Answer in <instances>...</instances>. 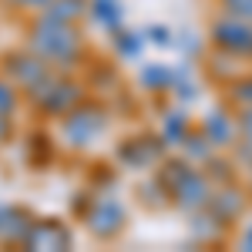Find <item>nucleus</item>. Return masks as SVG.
Instances as JSON below:
<instances>
[{"label":"nucleus","instance_id":"obj_1","mask_svg":"<svg viewBox=\"0 0 252 252\" xmlns=\"http://www.w3.org/2000/svg\"><path fill=\"white\" fill-rule=\"evenodd\" d=\"M27 47L61 74L78 71L88 61V44H84V34H81L78 24H61V20H51L44 14H37L31 20Z\"/></svg>","mask_w":252,"mask_h":252},{"label":"nucleus","instance_id":"obj_2","mask_svg":"<svg viewBox=\"0 0 252 252\" xmlns=\"http://www.w3.org/2000/svg\"><path fill=\"white\" fill-rule=\"evenodd\" d=\"M61 141L67 145V148H91L97 138L108 131V125H111V111H108V104H101V101H81L74 104L67 115H61Z\"/></svg>","mask_w":252,"mask_h":252},{"label":"nucleus","instance_id":"obj_3","mask_svg":"<svg viewBox=\"0 0 252 252\" xmlns=\"http://www.w3.org/2000/svg\"><path fill=\"white\" fill-rule=\"evenodd\" d=\"M84 225H88V232L101 239V242H111L118 235L125 232V225H128V209L118 202L115 195L108 192H97L94 202H91V209L84 212Z\"/></svg>","mask_w":252,"mask_h":252},{"label":"nucleus","instance_id":"obj_4","mask_svg":"<svg viewBox=\"0 0 252 252\" xmlns=\"http://www.w3.org/2000/svg\"><path fill=\"white\" fill-rule=\"evenodd\" d=\"M165 155H168V145L161 135H135V138H125L115 148V158L128 172H148Z\"/></svg>","mask_w":252,"mask_h":252},{"label":"nucleus","instance_id":"obj_5","mask_svg":"<svg viewBox=\"0 0 252 252\" xmlns=\"http://www.w3.org/2000/svg\"><path fill=\"white\" fill-rule=\"evenodd\" d=\"M209 40H212V47L225 51V54L252 61V20H239V17L222 14L219 20H212Z\"/></svg>","mask_w":252,"mask_h":252},{"label":"nucleus","instance_id":"obj_6","mask_svg":"<svg viewBox=\"0 0 252 252\" xmlns=\"http://www.w3.org/2000/svg\"><path fill=\"white\" fill-rule=\"evenodd\" d=\"M81 101H84V84L78 78L58 71L51 78V84H47L44 97L34 104V111H40V115H47V118H61V115H67L74 104H81Z\"/></svg>","mask_w":252,"mask_h":252},{"label":"nucleus","instance_id":"obj_7","mask_svg":"<svg viewBox=\"0 0 252 252\" xmlns=\"http://www.w3.org/2000/svg\"><path fill=\"white\" fill-rule=\"evenodd\" d=\"M0 61H3V64H0V74L14 81V84L20 88V94H24L31 84H37L44 74L54 71V67H51L44 58H37L31 47H24V51H7Z\"/></svg>","mask_w":252,"mask_h":252},{"label":"nucleus","instance_id":"obj_8","mask_svg":"<svg viewBox=\"0 0 252 252\" xmlns=\"http://www.w3.org/2000/svg\"><path fill=\"white\" fill-rule=\"evenodd\" d=\"M20 246H24V249L61 252V249H71V246H74V232H71L61 219H34Z\"/></svg>","mask_w":252,"mask_h":252},{"label":"nucleus","instance_id":"obj_9","mask_svg":"<svg viewBox=\"0 0 252 252\" xmlns=\"http://www.w3.org/2000/svg\"><path fill=\"white\" fill-rule=\"evenodd\" d=\"M212 189H215V185L205 178V172H202V168H192V172L172 189V205H178L185 215H192V212H198V209L209 205Z\"/></svg>","mask_w":252,"mask_h":252},{"label":"nucleus","instance_id":"obj_10","mask_svg":"<svg viewBox=\"0 0 252 252\" xmlns=\"http://www.w3.org/2000/svg\"><path fill=\"white\" fill-rule=\"evenodd\" d=\"M205 209H212L219 219H225V222L232 225V222H239V219L246 215V209H249V192H246L242 185H235V182H229V185H215Z\"/></svg>","mask_w":252,"mask_h":252},{"label":"nucleus","instance_id":"obj_11","mask_svg":"<svg viewBox=\"0 0 252 252\" xmlns=\"http://www.w3.org/2000/svg\"><path fill=\"white\" fill-rule=\"evenodd\" d=\"M198 128H202V135L212 141L215 152H225V148H232L235 138H239V128H235V118L229 115V108H222V104H215L209 115L198 121Z\"/></svg>","mask_w":252,"mask_h":252},{"label":"nucleus","instance_id":"obj_12","mask_svg":"<svg viewBox=\"0 0 252 252\" xmlns=\"http://www.w3.org/2000/svg\"><path fill=\"white\" fill-rule=\"evenodd\" d=\"M189 229H192V239L195 242H205V246H219L225 235H229V222L219 219L212 209H198V212L189 215Z\"/></svg>","mask_w":252,"mask_h":252},{"label":"nucleus","instance_id":"obj_13","mask_svg":"<svg viewBox=\"0 0 252 252\" xmlns=\"http://www.w3.org/2000/svg\"><path fill=\"white\" fill-rule=\"evenodd\" d=\"M34 219L37 215L27 212L24 205H0V242L3 246H20Z\"/></svg>","mask_w":252,"mask_h":252},{"label":"nucleus","instance_id":"obj_14","mask_svg":"<svg viewBox=\"0 0 252 252\" xmlns=\"http://www.w3.org/2000/svg\"><path fill=\"white\" fill-rule=\"evenodd\" d=\"M189 131H192V115H189L185 104H175V108H168L161 115V138H165L168 148L182 145V138L189 135Z\"/></svg>","mask_w":252,"mask_h":252},{"label":"nucleus","instance_id":"obj_15","mask_svg":"<svg viewBox=\"0 0 252 252\" xmlns=\"http://www.w3.org/2000/svg\"><path fill=\"white\" fill-rule=\"evenodd\" d=\"M37 14H44L51 20H61V24H81L88 17V0H51Z\"/></svg>","mask_w":252,"mask_h":252},{"label":"nucleus","instance_id":"obj_16","mask_svg":"<svg viewBox=\"0 0 252 252\" xmlns=\"http://www.w3.org/2000/svg\"><path fill=\"white\" fill-rule=\"evenodd\" d=\"M235 158L229 155H219V152H212V155L202 161V172H205V178L212 182V185H229V182H235Z\"/></svg>","mask_w":252,"mask_h":252},{"label":"nucleus","instance_id":"obj_17","mask_svg":"<svg viewBox=\"0 0 252 252\" xmlns=\"http://www.w3.org/2000/svg\"><path fill=\"white\" fill-rule=\"evenodd\" d=\"M138 198H141V205H145V209H155V212L172 205V192L165 189V182H161L158 175L145 178V182L138 185Z\"/></svg>","mask_w":252,"mask_h":252},{"label":"nucleus","instance_id":"obj_18","mask_svg":"<svg viewBox=\"0 0 252 252\" xmlns=\"http://www.w3.org/2000/svg\"><path fill=\"white\" fill-rule=\"evenodd\" d=\"M141 88L148 91V94H168V88H172V67L168 64H145L141 67Z\"/></svg>","mask_w":252,"mask_h":252},{"label":"nucleus","instance_id":"obj_19","mask_svg":"<svg viewBox=\"0 0 252 252\" xmlns=\"http://www.w3.org/2000/svg\"><path fill=\"white\" fill-rule=\"evenodd\" d=\"M88 14L101 27L115 31V27H121V20H125V7H121V0H88Z\"/></svg>","mask_w":252,"mask_h":252},{"label":"nucleus","instance_id":"obj_20","mask_svg":"<svg viewBox=\"0 0 252 252\" xmlns=\"http://www.w3.org/2000/svg\"><path fill=\"white\" fill-rule=\"evenodd\" d=\"M178 148H182V152H185V158H189V161H195V165H202V161L215 152L212 141L202 135V128H198V125H192V131L182 138V145H178Z\"/></svg>","mask_w":252,"mask_h":252},{"label":"nucleus","instance_id":"obj_21","mask_svg":"<svg viewBox=\"0 0 252 252\" xmlns=\"http://www.w3.org/2000/svg\"><path fill=\"white\" fill-rule=\"evenodd\" d=\"M111 34H115V51H118V58H125V61H138V58H141V51H145V37H141L138 31L115 27Z\"/></svg>","mask_w":252,"mask_h":252},{"label":"nucleus","instance_id":"obj_22","mask_svg":"<svg viewBox=\"0 0 252 252\" xmlns=\"http://www.w3.org/2000/svg\"><path fill=\"white\" fill-rule=\"evenodd\" d=\"M235 54H225V51H219L215 47V54H212V61H205V67H209V78L212 81H219V84H229V81L239 74V64H235Z\"/></svg>","mask_w":252,"mask_h":252},{"label":"nucleus","instance_id":"obj_23","mask_svg":"<svg viewBox=\"0 0 252 252\" xmlns=\"http://www.w3.org/2000/svg\"><path fill=\"white\" fill-rule=\"evenodd\" d=\"M225 101L232 104L235 111L239 108H252V74H235L225 84Z\"/></svg>","mask_w":252,"mask_h":252},{"label":"nucleus","instance_id":"obj_24","mask_svg":"<svg viewBox=\"0 0 252 252\" xmlns=\"http://www.w3.org/2000/svg\"><path fill=\"white\" fill-rule=\"evenodd\" d=\"M20 97H24V94H20L17 84L0 74V115L14 118V115H17V108H20Z\"/></svg>","mask_w":252,"mask_h":252},{"label":"nucleus","instance_id":"obj_25","mask_svg":"<svg viewBox=\"0 0 252 252\" xmlns=\"http://www.w3.org/2000/svg\"><path fill=\"white\" fill-rule=\"evenodd\" d=\"M172 47H178V54L185 61H195L198 58V51H202V37L195 34V31H178L172 37Z\"/></svg>","mask_w":252,"mask_h":252},{"label":"nucleus","instance_id":"obj_26","mask_svg":"<svg viewBox=\"0 0 252 252\" xmlns=\"http://www.w3.org/2000/svg\"><path fill=\"white\" fill-rule=\"evenodd\" d=\"M141 37L152 40L155 47H172V37H175V34L168 31V27H165V24H148V27L141 31Z\"/></svg>","mask_w":252,"mask_h":252},{"label":"nucleus","instance_id":"obj_27","mask_svg":"<svg viewBox=\"0 0 252 252\" xmlns=\"http://www.w3.org/2000/svg\"><path fill=\"white\" fill-rule=\"evenodd\" d=\"M222 10H225L229 17L252 20V0H222Z\"/></svg>","mask_w":252,"mask_h":252},{"label":"nucleus","instance_id":"obj_28","mask_svg":"<svg viewBox=\"0 0 252 252\" xmlns=\"http://www.w3.org/2000/svg\"><path fill=\"white\" fill-rule=\"evenodd\" d=\"M235 128H239V138L252 141V108H239V115H235Z\"/></svg>","mask_w":252,"mask_h":252},{"label":"nucleus","instance_id":"obj_29","mask_svg":"<svg viewBox=\"0 0 252 252\" xmlns=\"http://www.w3.org/2000/svg\"><path fill=\"white\" fill-rule=\"evenodd\" d=\"M0 3H7L10 10H27V14H37V10H44L51 0H0Z\"/></svg>","mask_w":252,"mask_h":252},{"label":"nucleus","instance_id":"obj_30","mask_svg":"<svg viewBox=\"0 0 252 252\" xmlns=\"http://www.w3.org/2000/svg\"><path fill=\"white\" fill-rule=\"evenodd\" d=\"M94 195L97 192H78V195H74V202H71L74 215H81V219H84V212H88V209H91V202H94Z\"/></svg>","mask_w":252,"mask_h":252},{"label":"nucleus","instance_id":"obj_31","mask_svg":"<svg viewBox=\"0 0 252 252\" xmlns=\"http://www.w3.org/2000/svg\"><path fill=\"white\" fill-rule=\"evenodd\" d=\"M10 138H14V118L0 115V145H7Z\"/></svg>","mask_w":252,"mask_h":252},{"label":"nucleus","instance_id":"obj_32","mask_svg":"<svg viewBox=\"0 0 252 252\" xmlns=\"http://www.w3.org/2000/svg\"><path fill=\"white\" fill-rule=\"evenodd\" d=\"M242 249H246V252H252V222H249V229L242 232Z\"/></svg>","mask_w":252,"mask_h":252}]
</instances>
